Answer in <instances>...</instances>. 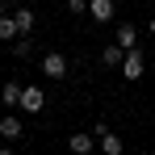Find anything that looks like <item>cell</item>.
<instances>
[{
	"label": "cell",
	"mask_w": 155,
	"mask_h": 155,
	"mask_svg": "<svg viewBox=\"0 0 155 155\" xmlns=\"http://www.w3.org/2000/svg\"><path fill=\"white\" fill-rule=\"evenodd\" d=\"M17 109H25V113H42V109H46V88H42V84H25Z\"/></svg>",
	"instance_id": "6da1fadb"
},
{
	"label": "cell",
	"mask_w": 155,
	"mask_h": 155,
	"mask_svg": "<svg viewBox=\"0 0 155 155\" xmlns=\"http://www.w3.org/2000/svg\"><path fill=\"white\" fill-rule=\"evenodd\" d=\"M122 76H126V80H143V76H147V54L138 51V46L126 51V59H122Z\"/></svg>",
	"instance_id": "7a4b0ae2"
},
{
	"label": "cell",
	"mask_w": 155,
	"mask_h": 155,
	"mask_svg": "<svg viewBox=\"0 0 155 155\" xmlns=\"http://www.w3.org/2000/svg\"><path fill=\"white\" fill-rule=\"evenodd\" d=\"M38 67H42L46 80H63V76H67V59H63L59 51H46L42 59H38Z\"/></svg>",
	"instance_id": "3957f363"
},
{
	"label": "cell",
	"mask_w": 155,
	"mask_h": 155,
	"mask_svg": "<svg viewBox=\"0 0 155 155\" xmlns=\"http://www.w3.org/2000/svg\"><path fill=\"white\" fill-rule=\"evenodd\" d=\"M21 134H25V122H21V117H17L13 109H8V113L0 117V138H8V143H17Z\"/></svg>",
	"instance_id": "277c9868"
},
{
	"label": "cell",
	"mask_w": 155,
	"mask_h": 155,
	"mask_svg": "<svg viewBox=\"0 0 155 155\" xmlns=\"http://www.w3.org/2000/svg\"><path fill=\"white\" fill-rule=\"evenodd\" d=\"M113 13H117V4H113V0H88V17H92L97 25H109V21H113Z\"/></svg>",
	"instance_id": "5b68a950"
},
{
	"label": "cell",
	"mask_w": 155,
	"mask_h": 155,
	"mask_svg": "<svg viewBox=\"0 0 155 155\" xmlns=\"http://www.w3.org/2000/svg\"><path fill=\"white\" fill-rule=\"evenodd\" d=\"M67 147H71L76 155H92L97 147H101V143H97V134H92V130H88V134H84V130H76V134L67 138Z\"/></svg>",
	"instance_id": "8992f818"
},
{
	"label": "cell",
	"mask_w": 155,
	"mask_h": 155,
	"mask_svg": "<svg viewBox=\"0 0 155 155\" xmlns=\"http://www.w3.org/2000/svg\"><path fill=\"white\" fill-rule=\"evenodd\" d=\"M21 88H25V84L8 80V84L0 88V105H4V109H17V105H21Z\"/></svg>",
	"instance_id": "52a82bcc"
},
{
	"label": "cell",
	"mask_w": 155,
	"mask_h": 155,
	"mask_svg": "<svg viewBox=\"0 0 155 155\" xmlns=\"http://www.w3.org/2000/svg\"><path fill=\"white\" fill-rule=\"evenodd\" d=\"M13 21H17L21 34H34V21H38V17H34V8H29V4H17V8H13Z\"/></svg>",
	"instance_id": "ba28073f"
},
{
	"label": "cell",
	"mask_w": 155,
	"mask_h": 155,
	"mask_svg": "<svg viewBox=\"0 0 155 155\" xmlns=\"http://www.w3.org/2000/svg\"><path fill=\"white\" fill-rule=\"evenodd\" d=\"M122 59H126V46H122V42H109V46L101 51V63H105V67H122Z\"/></svg>",
	"instance_id": "9c48e42d"
},
{
	"label": "cell",
	"mask_w": 155,
	"mask_h": 155,
	"mask_svg": "<svg viewBox=\"0 0 155 155\" xmlns=\"http://www.w3.org/2000/svg\"><path fill=\"white\" fill-rule=\"evenodd\" d=\"M113 42H122L126 51L138 46V25H117V29H113Z\"/></svg>",
	"instance_id": "30bf717a"
},
{
	"label": "cell",
	"mask_w": 155,
	"mask_h": 155,
	"mask_svg": "<svg viewBox=\"0 0 155 155\" xmlns=\"http://www.w3.org/2000/svg\"><path fill=\"white\" fill-rule=\"evenodd\" d=\"M97 143H101V151H105V155H122V151H126V143H122L117 134H109V130H105Z\"/></svg>",
	"instance_id": "8fae6325"
},
{
	"label": "cell",
	"mask_w": 155,
	"mask_h": 155,
	"mask_svg": "<svg viewBox=\"0 0 155 155\" xmlns=\"http://www.w3.org/2000/svg\"><path fill=\"white\" fill-rule=\"evenodd\" d=\"M21 29H17V21H13V13H0V42H13Z\"/></svg>",
	"instance_id": "7c38bea8"
},
{
	"label": "cell",
	"mask_w": 155,
	"mask_h": 155,
	"mask_svg": "<svg viewBox=\"0 0 155 155\" xmlns=\"http://www.w3.org/2000/svg\"><path fill=\"white\" fill-rule=\"evenodd\" d=\"M34 54V42H29V34H17L13 38V59H29Z\"/></svg>",
	"instance_id": "4fadbf2b"
},
{
	"label": "cell",
	"mask_w": 155,
	"mask_h": 155,
	"mask_svg": "<svg viewBox=\"0 0 155 155\" xmlns=\"http://www.w3.org/2000/svg\"><path fill=\"white\" fill-rule=\"evenodd\" d=\"M67 13H76V17H84V13H88V0H67Z\"/></svg>",
	"instance_id": "5bb4252c"
},
{
	"label": "cell",
	"mask_w": 155,
	"mask_h": 155,
	"mask_svg": "<svg viewBox=\"0 0 155 155\" xmlns=\"http://www.w3.org/2000/svg\"><path fill=\"white\" fill-rule=\"evenodd\" d=\"M147 34H151V38H155V17H151V21H147Z\"/></svg>",
	"instance_id": "9a60e30c"
},
{
	"label": "cell",
	"mask_w": 155,
	"mask_h": 155,
	"mask_svg": "<svg viewBox=\"0 0 155 155\" xmlns=\"http://www.w3.org/2000/svg\"><path fill=\"white\" fill-rule=\"evenodd\" d=\"M0 13H8V0H0Z\"/></svg>",
	"instance_id": "2e32d148"
}]
</instances>
